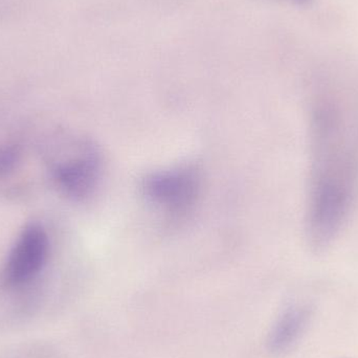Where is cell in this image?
<instances>
[{
	"label": "cell",
	"mask_w": 358,
	"mask_h": 358,
	"mask_svg": "<svg viewBox=\"0 0 358 358\" xmlns=\"http://www.w3.org/2000/svg\"><path fill=\"white\" fill-rule=\"evenodd\" d=\"M310 176L306 231L323 250L348 221L358 196V85L326 75L310 103Z\"/></svg>",
	"instance_id": "cell-1"
},
{
	"label": "cell",
	"mask_w": 358,
	"mask_h": 358,
	"mask_svg": "<svg viewBox=\"0 0 358 358\" xmlns=\"http://www.w3.org/2000/svg\"><path fill=\"white\" fill-rule=\"evenodd\" d=\"M310 317V311L305 307L288 309L271 332L269 345L273 352L288 350L304 331Z\"/></svg>",
	"instance_id": "cell-5"
},
{
	"label": "cell",
	"mask_w": 358,
	"mask_h": 358,
	"mask_svg": "<svg viewBox=\"0 0 358 358\" xmlns=\"http://www.w3.org/2000/svg\"><path fill=\"white\" fill-rule=\"evenodd\" d=\"M143 189L164 212L180 217L191 210L199 195V172L192 166L157 172L145 179Z\"/></svg>",
	"instance_id": "cell-4"
},
{
	"label": "cell",
	"mask_w": 358,
	"mask_h": 358,
	"mask_svg": "<svg viewBox=\"0 0 358 358\" xmlns=\"http://www.w3.org/2000/svg\"><path fill=\"white\" fill-rule=\"evenodd\" d=\"M271 3L285 4V6H303L310 3L313 0H262Z\"/></svg>",
	"instance_id": "cell-6"
},
{
	"label": "cell",
	"mask_w": 358,
	"mask_h": 358,
	"mask_svg": "<svg viewBox=\"0 0 358 358\" xmlns=\"http://www.w3.org/2000/svg\"><path fill=\"white\" fill-rule=\"evenodd\" d=\"M50 241L43 225L31 222L17 236L2 268V281L10 288L27 285L48 264Z\"/></svg>",
	"instance_id": "cell-3"
},
{
	"label": "cell",
	"mask_w": 358,
	"mask_h": 358,
	"mask_svg": "<svg viewBox=\"0 0 358 358\" xmlns=\"http://www.w3.org/2000/svg\"><path fill=\"white\" fill-rule=\"evenodd\" d=\"M44 165L52 185L73 201H84L100 180L102 161L90 141L58 134L43 149Z\"/></svg>",
	"instance_id": "cell-2"
}]
</instances>
